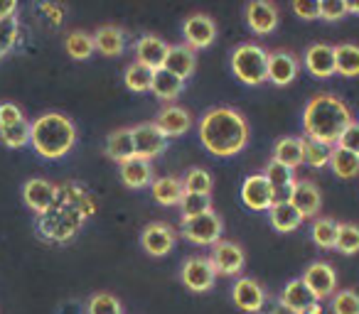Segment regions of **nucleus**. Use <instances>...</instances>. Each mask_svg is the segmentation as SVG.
<instances>
[{"instance_id":"ea45409f","label":"nucleus","mask_w":359,"mask_h":314,"mask_svg":"<svg viewBox=\"0 0 359 314\" xmlns=\"http://www.w3.org/2000/svg\"><path fill=\"white\" fill-rule=\"evenodd\" d=\"M334 248H337L342 255L359 253V226L339 224V234H337V243H334Z\"/></svg>"},{"instance_id":"ddd939ff","label":"nucleus","mask_w":359,"mask_h":314,"mask_svg":"<svg viewBox=\"0 0 359 314\" xmlns=\"http://www.w3.org/2000/svg\"><path fill=\"white\" fill-rule=\"evenodd\" d=\"M241 199L251 211H269L273 204V187L264 175H251L241 185Z\"/></svg>"},{"instance_id":"cd10ccee","label":"nucleus","mask_w":359,"mask_h":314,"mask_svg":"<svg viewBox=\"0 0 359 314\" xmlns=\"http://www.w3.org/2000/svg\"><path fill=\"white\" fill-rule=\"evenodd\" d=\"M269 219H271V226H273L278 234H290L295 231L300 224H303V216L298 214L293 204H273L269 209Z\"/></svg>"},{"instance_id":"4468645a","label":"nucleus","mask_w":359,"mask_h":314,"mask_svg":"<svg viewBox=\"0 0 359 314\" xmlns=\"http://www.w3.org/2000/svg\"><path fill=\"white\" fill-rule=\"evenodd\" d=\"M231 299L239 309L249 314H256L266 304V290L254 278H239L231 287Z\"/></svg>"},{"instance_id":"c03bdc74","label":"nucleus","mask_w":359,"mask_h":314,"mask_svg":"<svg viewBox=\"0 0 359 314\" xmlns=\"http://www.w3.org/2000/svg\"><path fill=\"white\" fill-rule=\"evenodd\" d=\"M334 148L347 150V152H352V155H357V157H359V123H357V120H352V123L344 128V133L339 135V140H337V145H334Z\"/></svg>"},{"instance_id":"dca6fc26","label":"nucleus","mask_w":359,"mask_h":314,"mask_svg":"<svg viewBox=\"0 0 359 314\" xmlns=\"http://www.w3.org/2000/svg\"><path fill=\"white\" fill-rule=\"evenodd\" d=\"M246 22L256 35H271L278 27V8L269 0H254L246 6Z\"/></svg>"},{"instance_id":"f3484780","label":"nucleus","mask_w":359,"mask_h":314,"mask_svg":"<svg viewBox=\"0 0 359 314\" xmlns=\"http://www.w3.org/2000/svg\"><path fill=\"white\" fill-rule=\"evenodd\" d=\"M170 45L165 40H160L158 35H143L138 42H135V62L145 64L148 69L158 71L165 66V59H168Z\"/></svg>"},{"instance_id":"20e7f679","label":"nucleus","mask_w":359,"mask_h":314,"mask_svg":"<svg viewBox=\"0 0 359 314\" xmlns=\"http://www.w3.org/2000/svg\"><path fill=\"white\" fill-rule=\"evenodd\" d=\"M266 69H269V52L261 45L246 42L231 52V71L246 86H259L266 81Z\"/></svg>"},{"instance_id":"49530a36","label":"nucleus","mask_w":359,"mask_h":314,"mask_svg":"<svg viewBox=\"0 0 359 314\" xmlns=\"http://www.w3.org/2000/svg\"><path fill=\"white\" fill-rule=\"evenodd\" d=\"M20 120H25V113H22L20 106L11 104V101H3V104H0V128H3V125H15V123H20Z\"/></svg>"},{"instance_id":"09e8293b","label":"nucleus","mask_w":359,"mask_h":314,"mask_svg":"<svg viewBox=\"0 0 359 314\" xmlns=\"http://www.w3.org/2000/svg\"><path fill=\"white\" fill-rule=\"evenodd\" d=\"M18 3L15 0H6V3H0V22L3 20H11V17H18Z\"/></svg>"},{"instance_id":"a18cd8bd","label":"nucleus","mask_w":359,"mask_h":314,"mask_svg":"<svg viewBox=\"0 0 359 314\" xmlns=\"http://www.w3.org/2000/svg\"><path fill=\"white\" fill-rule=\"evenodd\" d=\"M347 15V0H323L320 3V17L323 20H342Z\"/></svg>"},{"instance_id":"3c124183","label":"nucleus","mask_w":359,"mask_h":314,"mask_svg":"<svg viewBox=\"0 0 359 314\" xmlns=\"http://www.w3.org/2000/svg\"><path fill=\"white\" fill-rule=\"evenodd\" d=\"M271 314H295V312H290V309H285L283 304H278V307H276V309H273V312H271Z\"/></svg>"},{"instance_id":"de8ad7c7","label":"nucleus","mask_w":359,"mask_h":314,"mask_svg":"<svg viewBox=\"0 0 359 314\" xmlns=\"http://www.w3.org/2000/svg\"><path fill=\"white\" fill-rule=\"evenodd\" d=\"M293 13L298 17H303V20H318L320 17V3H313V0H295Z\"/></svg>"},{"instance_id":"f257e3e1","label":"nucleus","mask_w":359,"mask_h":314,"mask_svg":"<svg viewBox=\"0 0 359 314\" xmlns=\"http://www.w3.org/2000/svg\"><path fill=\"white\" fill-rule=\"evenodd\" d=\"M200 138L205 150L217 157H234L249 143V123L236 108L217 106L207 110L200 123Z\"/></svg>"},{"instance_id":"7c9ffc66","label":"nucleus","mask_w":359,"mask_h":314,"mask_svg":"<svg viewBox=\"0 0 359 314\" xmlns=\"http://www.w3.org/2000/svg\"><path fill=\"white\" fill-rule=\"evenodd\" d=\"M330 167L342 180H352V177L359 175V157L347 152V150L332 148V152H330Z\"/></svg>"},{"instance_id":"72a5a7b5","label":"nucleus","mask_w":359,"mask_h":314,"mask_svg":"<svg viewBox=\"0 0 359 314\" xmlns=\"http://www.w3.org/2000/svg\"><path fill=\"white\" fill-rule=\"evenodd\" d=\"M30 130H32V123L27 118L15 125H3V128H0V143L13 150L25 148V145H30Z\"/></svg>"},{"instance_id":"2eb2a0df","label":"nucleus","mask_w":359,"mask_h":314,"mask_svg":"<svg viewBox=\"0 0 359 314\" xmlns=\"http://www.w3.org/2000/svg\"><path fill=\"white\" fill-rule=\"evenodd\" d=\"M298 59L295 55L290 52H283V50H276V52H269V69H266V81L276 86H288L290 81L298 76Z\"/></svg>"},{"instance_id":"9b49d317","label":"nucleus","mask_w":359,"mask_h":314,"mask_svg":"<svg viewBox=\"0 0 359 314\" xmlns=\"http://www.w3.org/2000/svg\"><path fill=\"white\" fill-rule=\"evenodd\" d=\"M175 241H177V234L172 231V226L163 224V221L148 224L143 229V234H140V245H143L145 253L153 255V258L168 255L170 250L175 248Z\"/></svg>"},{"instance_id":"2f4dec72","label":"nucleus","mask_w":359,"mask_h":314,"mask_svg":"<svg viewBox=\"0 0 359 314\" xmlns=\"http://www.w3.org/2000/svg\"><path fill=\"white\" fill-rule=\"evenodd\" d=\"M65 50H67V55H69L72 59L84 62V59H89V57L96 52L94 37L86 35V32H81V30L69 32V35H67V40H65Z\"/></svg>"},{"instance_id":"423d86ee","label":"nucleus","mask_w":359,"mask_h":314,"mask_svg":"<svg viewBox=\"0 0 359 314\" xmlns=\"http://www.w3.org/2000/svg\"><path fill=\"white\" fill-rule=\"evenodd\" d=\"M300 280H303L305 287L310 290L315 302H323V299H327L330 294H334V290H337V273H334L332 265L323 263V260L310 263Z\"/></svg>"},{"instance_id":"7ed1b4c3","label":"nucleus","mask_w":359,"mask_h":314,"mask_svg":"<svg viewBox=\"0 0 359 314\" xmlns=\"http://www.w3.org/2000/svg\"><path fill=\"white\" fill-rule=\"evenodd\" d=\"M76 143V128L65 113H42L40 118L32 120L30 145L40 157L45 160H60L72 152Z\"/></svg>"},{"instance_id":"58836bf2","label":"nucleus","mask_w":359,"mask_h":314,"mask_svg":"<svg viewBox=\"0 0 359 314\" xmlns=\"http://www.w3.org/2000/svg\"><path fill=\"white\" fill-rule=\"evenodd\" d=\"M264 177L269 180V185L273 187V190H280V187H288V185H293V182H295L293 170H290V167H285V165H280V162L273 160V157H271V162L266 165Z\"/></svg>"},{"instance_id":"5701e85b","label":"nucleus","mask_w":359,"mask_h":314,"mask_svg":"<svg viewBox=\"0 0 359 314\" xmlns=\"http://www.w3.org/2000/svg\"><path fill=\"white\" fill-rule=\"evenodd\" d=\"M106 155L116 162H128L130 157H135V145H133V130L130 128H118L106 138Z\"/></svg>"},{"instance_id":"f03ea898","label":"nucleus","mask_w":359,"mask_h":314,"mask_svg":"<svg viewBox=\"0 0 359 314\" xmlns=\"http://www.w3.org/2000/svg\"><path fill=\"white\" fill-rule=\"evenodd\" d=\"M352 123L347 104L332 94H318L308 101L303 110V130L308 140L323 143L327 148L337 145L339 135Z\"/></svg>"},{"instance_id":"473e14b6","label":"nucleus","mask_w":359,"mask_h":314,"mask_svg":"<svg viewBox=\"0 0 359 314\" xmlns=\"http://www.w3.org/2000/svg\"><path fill=\"white\" fill-rule=\"evenodd\" d=\"M337 234H339V224L332 219H325V216H318V219L313 221V229H310V236H313L315 245H320V248H334V243H337Z\"/></svg>"},{"instance_id":"4c0bfd02","label":"nucleus","mask_w":359,"mask_h":314,"mask_svg":"<svg viewBox=\"0 0 359 314\" xmlns=\"http://www.w3.org/2000/svg\"><path fill=\"white\" fill-rule=\"evenodd\" d=\"M86 314H123V307H121L118 297H114V294L96 292L86 302Z\"/></svg>"},{"instance_id":"bb28decb","label":"nucleus","mask_w":359,"mask_h":314,"mask_svg":"<svg viewBox=\"0 0 359 314\" xmlns=\"http://www.w3.org/2000/svg\"><path fill=\"white\" fill-rule=\"evenodd\" d=\"M150 192H153L155 201L163 206L180 204V201H182V194H185L182 180H177V177H160V180H155L153 185H150Z\"/></svg>"},{"instance_id":"39448f33","label":"nucleus","mask_w":359,"mask_h":314,"mask_svg":"<svg viewBox=\"0 0 359 314\" xmlns=\"http://www.w3.org/2000/svg\"><path fill=\"white\" fill-rule=\"evenodd\" d=\"M222 231H224V224H222V219L215 211H207V214H202V216L182 221V236L195 245L219 243Z\"/></svg>"},{"instance_id":"c85d7f7f","label":"nucleus","mask_w":359,"mask_h":314,"mask_svg":"<svg viewBox=\"0 0 359 314\" xmlns=\"http://www.w3.org/2000/svg\"><path fill=\"white\" fill-rule=\"evenodd\" d=\"M182 84H185V81H180L177 76H172L168 69H158V71H153L150 91H153L158 99L172 101V99H177V96H180V91H182Z\"/></svg>"},{"instance_id":"b1692460","label":"nucleus","mask_w":359,"mask_h":314,"mask_svg":"<svg viewBox=\"0 0 359 314\" xmlns=\"http://www.w3.org/2000/svg\"><path fill=\"white\" fill-rule=\"evenodd\" d=\"M121 180L128 190H143V187L153 185V167L140 157H130L128 162L121 165Z\"/></svg>"},{"instance_id":"79ce46f5","label":"nucleus","mask_w":359,"mask_h":314,"mask_svg":"<svg viewBox=\"0 0 359 314\" xmlns=\"http://www.w3.org/2000/svg\"><path fill=\"white\" fill-rule=\"evenodd\" d=\"M332 314H359V294L354 290H339V292H334Z\"/></svg>"},{"instance_id":"37998d69","label":"nucleus","mask_w":359,"mask_h":314,"mask_svg":"<svg viewBox=\"0 0 359 314\" xmlns=\"http://www.w3.org/2000/svg\"><path fill=\"white\" fill-rule=\"evenodd\" d=\"M330 152H332V150H330L327 145L305 138V162H308L310 167L320 170V167L330 165Z\"/></svg>"},{"instance_id":"a19ab883","label":"nucleus","mask_w":359,"mask_h":314,"mask_svg":"<svg viewBox=\"0 0 359 314\" xmlns=\"http://www.w3.org/2000/svg\"><path fill=\"white\" fill-rule=\"evenodd\" d=\"M18 37H20V22H18V17L0 22V59L18 45Z\"/></svg>"},{"instance_id":"412c9836","label":"nucleus","mask_w":359,"mask_h":314,"mask_svg":"<svg viewBox=\"0 0 359 314\" xmlns=\"http://www.w3.org/2000/svg\"><path fill=\"white\" fill-rule=\"evenodd\" d=\"M155 125H158L165 138H172V135L187 133L192 125V118H190V113H187L185 108H180V106H165L158 113V118H155Z\"/></svg>"},{"instance_id":"6ab92c4d","label":"nucleus","mask_w":359,"mask_h":314,"mask_svg":"<svg viewBox=\"0 0 359 314\" xmlns=\"http://www.w3.org/2000/svg\"><path fill=\"white\" fill-rule=\"evenodd\" d=\"M290 204L298 209V214L303 216V219H308V216H318L320 204H323V194H320V190H318V185H315V182L295 180Z\"/></svg>"},{"instance_id":"c9c22d12","label":"nucleus","mask_w":359,"mask_h":314,"mask_svg":"<svg viewBox=\"0 0 359 314\" xmlns=\"http://www.w3.org/2000/svg\"><path fill=\"white\" fill-rule=\"evenodd\" d=\"M180 209H182V221L195 219V216H202L207 211H212V199L210 194H182V201H180Z\"/></svg>"},{"instance_id":"6e6552de","label":"nucleus","mask_w":359,"mask_h":314,"mask_svg":"<svg viewBox=\"0 0 359 314\" xmlns=\"http://www.w3.org/2000/svg\"><path fill=\"white\" fill-rule=\"evenodd\" d=\"M133 130V145H135V157L150 162L153 157H158L160 152H165L168 148V138L160 133V128L155 123H138Z\"/></svg>"},{"instance_id":"9d476101","label":"nucleus","mask_w":359,"mask_h":314,"mask_svg":"<svg viewBox=\"0 0 359 314\" xmlns=\"http://www.w3.org/2000/svg\"><path fill=\"white\" fill-rule=\"evenodd\" d=\"M22 201L27 204V209H32L35 214H47L57 201V187L50 180L42 177H32L22 185Z\"/></svg>"},{"instance_id":"393cba45","label":"nucleus","mask_w":359,"mask_h":314,"mask_svg":"<svg viewBox=\"0 0 359 314\" xmlns=\"http://www.w3.org/2000/svg\"><path fill=\"white\" fill-rule=\"evenodd\" d=\"M273 160L290 170L300 167L305 162V138H280L273 148Z\"/></svg>"},{"instance_id":"f704fd0d","label":"nucleus","mask_w":359,"mask_h":314,"mask_svg":"<svg viewBox=\"0 0 359 314\" xmlns=\"http://www.w3.org/2000/svg\"><path fill=\"white\" fill-rule=\"evenodd\" d=\"M123 81L130 91L140 94V91H150V81H153V69H148L145 64L140 62H130L126 66V74H123Z\"/></svg>"},{"instance_id":"c756f323","label":"nucleus","mask_w":359,"mask_h":314,"mask_svg":"<svg viewBox=\"0 0 359 314\" xmlns=\"http://www.w3.org/2000/svg\"><path fill=\"white\" fill-rule=\"evenodd\" d=\"M334 69L342 76H359V47L349 42L334 47Z\"/></svg>"},{"instance_id":"f8f14e48","label":"nucleus","mask_w":359,"mask_h":314,"mask_svg":"<svg viewBox=\"0 0 359 314\" xmlns=\"http://www.w3.org/2000/svg\"><path fill=\"white\" fill-rule=\"evenodd\" d=\"M182 35H185V45L190 50H205L215 42L217 37V22L210 15H190L182 25Z\"/></svg>"},{"instance_id":"a211bd4d","label":"nucleus","mask_w":359,"mask_h":314,"mask_svg":"<svg viewBox=\"0 0 359 314\" xmlns=\"http://www.w3.org/2000/svg\"><path fill=\"white\" fill-rule=\"evenodd\" d=\"M305 69L318 79H330V76L337 74V69H334V47L323 45V42L310 45L305 50Z\"/></svg>"},{"instance_id":"a878e982","label":"nucleus","mask_w":359,"mask_h":314,"mask_svg":"<svg viewBox=\"0 0 359 314\" xmlns=\"http://www.w3.org/2000/svg\"><path fill=\"white\" fill-rule=\"evenodd\" d=\"M313 302H315L313 294H310V290L305 287V283L300 278L290 280V283L283 287V294H280V304L295 314H303Z\"/></svg>"},{"instance_id":"0eeeda50","label":"nucleus","mask_w":359,"mask_h":314,"mask_svg":"<svg viewBox=\"0 0 359 314\" xmlns=\"http://www.w3.org/2000/svg\"><path fill=\"white\" fill-rule=\"evenodd\" d=\"M210 263L217 275H239L244 270L246 255L241 245L234 243V241H219V243L212 245Z\"/></svg>"},{"instance_id":"1a4fd4ad","label":"nucleus","mask_w":359,"mask_h":314,"mask_svg":"<svg viewBox=\"0 0 359 314\" xmlns=\"http://www.w3.org/2000/svg\"><path fill=\"white\" fill-rule=\"evenodd\" d=\"M180 275H182L185 287L192 290V292H207V290L215 287V280H217V273L212 268L210 258H202V255L187 258Z\"/></svg>"},{"instance_id":"603ef678","label":"nucleus","mask_w":359,"mask_h":314,"mask_svg":"<svg viewBox=\"0 0 359 314\" xmlns=\"http://www.w3.org/2000/svg\"><path fill=\"white\" fill-rule=\"evenodd\" d=\"M349 13H359V3H347V15Z\"/></svg>"},{"instance_id":"4be33fe9","label":"nucleus","mask_w":359,"mask_h":314,"mask_svg":"<svg viewBox=\"0 0 359 314\" xmlns=\"http://www.w3.org/2000/svg\"><path fill=\"white\" fill-rule=\"evenodd\" d=\"M91 37H94L96 52H101L104 57H121L123 55L126 35L118 25H101Z\"/></svg>"},{"instance_id":"aec40b11","label":"nucleus","mask_w":359,"mask_h":314,"mask_svg":"<svg viewBox=\"0 0 359 314\" xmlns=\"http://www.w3.org/2000/svg\"><path fill=\"white\" fill-rule=\"evenodd\" d=\"M197 66V57L195 52L190 50L187 45H172L168 52V59H165V66L163 69H168L172 76H177L180 81H185L192 76V71H195Z\"/></svg>"},{"instance_id":"8fccbe9b","label":"nucleus","mask_w":359,"mask_h":314,"mask_svg":"<svg viewBox=\"0 0 359 314\" xmlns=\"http://www.w3.org/2000/svg\"><path fill=\"white\" fill-rule=\"evenodd\" d=\"M303 314H323V307H320V302H313Z\"/></svg>"},{"instance_id":"e433bc0d","label":"nucleus","mask_w":359,"mask_h":314,"mask_svg":"<svg viewBox=\"0 0 359 314\" xmlns=\"http://www.w3.org/2000/svg\"><path fill=\"white\" fill-rule=\"evenodd\" d=\"M182 190L187 194H210L212 192V175L202 167H192L182 180Z\"/></svg>"}]
</instances>
